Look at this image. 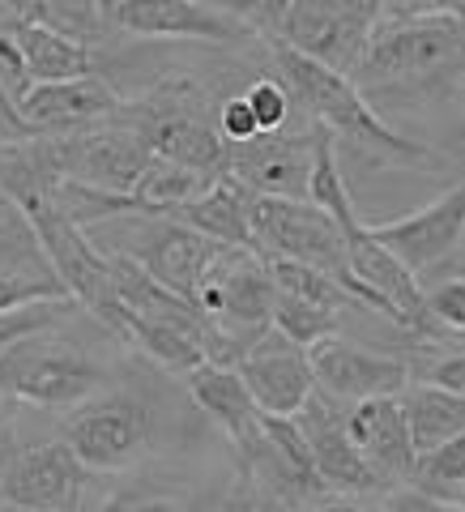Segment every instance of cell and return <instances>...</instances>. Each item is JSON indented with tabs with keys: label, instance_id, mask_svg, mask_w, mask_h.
<instances>
[{
	"label": "cell",
	"instance_id": "cell-29",
	"mask_svg": "<svg viewBox=\"0 0 465 512\" xmlns=\"http://www.w3.org/2000/svg\"><path fill=\"white\" fill-rule=\"evenodd\" d=\"M73 308H77L73 299H52V303H30V308H18V312H0V355H5L13 342L30 338V333L56 329Z\"/></svg>",
	"mask_w": 465,
	"mask_h": 512
},
{
	"label": "cell",
	"instance_id": "cell-31",
	"mask_svg": "<svg viewBox=\"0 0 465 512\" xmlns=\"http://www.w3.org/2000/svg\"><path fill=\"white\" fill-rule=\"evenodd\" d=\"M201 5L218 9L222 18H231L239 26H248L252 35H269L278 39V26H282V13L291 0H201Z\"/></svg>",
	"mask_w": 465,
	"mask_h": 512
},
{
	"label": "cell",
	"instance_id": "cell-9",
	"mask_svg": "<svg viewBox=\"0 0 465 512\" xmlns=\"http://www.w3.org/2000/svg\"><path fill=\"white\" fill-rule=\"evenodd\" d=\"M64 440L90 474H124L150 453V410L128 393H99L69 410Z\"/></svg>",
	"mask_w": 465,
	"mask_h": 512
},
{
	"label": "cell",
	"instance_id": "cell-3",
	"mask_svg": "<svg viewBox=\"0 0 465 512\" xmlns=\"http://www.w3.org/2000/svg\"><path fill=\"white\" fill-rule=\"evenodd\" d=\"M107 372L86 346L56 338L52 329L30 333L0 355V402H26L39 410H77L94 402Z\"/></svg>",
	"mask_w": 465,
	"mask_h": 512
},
{
	"label": "cell",
	"instance_id": "cell-35",
	"mask_svg": "<svg viewBox=\"0 0 465 512\" xmlns=\"http://www.w3.org/2000/svg\"><path fill=\"white\" fill-rule=\"evenodd\" d=\"M99 512H192L184 500L175 495H158V491H124V495H111V500Z\"/></svg>",
	"mask_w": 465,
	"mask_h": 512
},
{
	"label": "cell",
	"instance_id": "cell-14",
	"mask_svg": "<svg viewBox=\"0 0 465 512\" xmlns=\"http://www.w3.org/2000/svg\"><path fill=\"white\" fill-rule=\"evenodd\" d=\"M308 355H312L316 389L333 397L338 406H359V402H372V397H397L410 384V367L402 359L367 350L359 342H346L342 333L316 342Z\"/></svg>",
	"mask_w": 465,
	"mask_h": 512
},
{
	"label": "cell",
	"instance_id": "cell-19",
	"mask_svg": "<svg viewBox=\"0 0 465 512\" xmlns=\"http://www.w3.org/2000/svg\"><path fill=\"white\" fill-rule=\"evenodd\" d=\"M346 427H350V440L359 444V453L367 457V466L380 474V483H410L419 453H414V440H410L402 393L350 406Z\"/></svg>",
	"mask_w": 465,
	"mask_h": 512
},
{
	"label": "cell",
	"instance_id": "cell-6",
	"mask_svg": "<svg viewBox=\"0 0 465 512\" xmlns=\"http://www.w3.org/2000/svg\"><path fill=\"white\" fill-rule=\"evenodd\" d=\"M124 116L133 120L150 146L167 163L192 167L201 175H227L231 167V141L218 133V116L210 124L205 116V94L192 82H167L141 103H124Z\"/></svg>",
	"mask_w": 465,
	"mask_h": 512
},
{
	"label": "cell",
	"instance_id": "cell-5",
	"mask_svg": "<svg viewBox=\"0 0 465 512\" xmlns=\"http://www.w3.org/2000/svg\"><path fill=\"white\" fill-rule=\"evenodd\" d=\"M465 60V22L457 13L414 22H380L367 39V52L355 69L359 90H397L431 82Z\"/></svg>",
	"mask_w": 465,
	"mask_h": 512
},
{
	"label": "cell",
	"instance_id": "cell-26",
	"mask_svg": "<svg viewBox=\"0 0 465 512\" xmlns=\"http://www.w3.org/2000/svg\"><path fill=\"white\" fill-rule=\"evenodd\" d=\"M222 180V175H218ZM214 184V175H201L192 167H180V163H167V158H154L150 171L141 175V184L133 188L137 205L146 214H180L188 201H197L205 188Z\"/></svg>",
	"mask_w": 465,
	"mask_h": 512
},
{
	"label": "cell",
	"instance_id": "cell-22",
	"mask_svg": "<svg viewBox=\"0 0 465 512\" xmlns=\"http://www.w3.org/2000/svg\"><path fill=\"white\" fill-rule=\"evenodd\" d=\"M402 406H406L410 440H414V453L419 457L436 453L440 444L457 440L465 431V397L440 389V384L410 380L406 393H402Z\"/></svg>",
	"mask_w": 465,
	"mask_h": 512
},
{
	"label": "cell",
	"instance_id": "cell-20",
	"mask_svg": "<svg viewBox=\"0 0 465 512\" xmlns=\"http://www.w3.org/2000/svg\"><path fill=\"white\" fill-rule=\"evenodd\" d=\"M184 384H188L192 402H197L222 431H227V440L239 448V453L256 444L265 414H261V406H256V397L248 393V384H244V376H239V367L201 363L197 372L184 376Z\"/></svg>",
	"mask_w": 465,
	"mask_h": 512
},
{
	"label": "cell",
	"instance_id": "cell-42",
	"mask_svg": "<svg viewBox=\"0 0 465 512\" xmlns=\"http://www.w3.org/2000/svg\"><path fill=\"white\" fill-rule=\"evenodd\" d=\"M261 512H303V504L278 500V495H261Z\"/></svg>",
	"mask_w": 465,
	"mask_h": 512
},
{
	"label": "cell",
	"instance_id": "cell-16",
	"mask_svg": "<svg viewBox=\"0 0 465 512\" xmlns=\"http://www.w3.org/2000/svg\"><path fill=\"white\" fill-rule=\"evenodd\" d=\"M235 367H239V376H244L248 393L256 397V406H261V414L295 419V414L316 397L312 355L278 329H269L265 338H256L248 346V355Z\"/></svg>",
	"mask_w": 465,
	"mask_h": 512
},
{
	"label": "cell",
	"instance_id": "cell-40",
	"mask_svg": "<svg viewBox=\"0 0 465 512\" xmlns=\"http://www.w3.org/2000/svg\"><path fill=\"white\" fill-rule=\"evenodd\" d=\"M210 512H261V495H244V491H235L231 500H222L218 508Z\"/></svg>",
	"mask_w": 465,
	"mask_h": 512
},
{
	"label": "cell",
	"instance_id": "cell-1",
	"mask_svg": "<svg viewBox=\"0 0 465 512\" xmlns=\"http://www.w3.org/2000/svg\"><path fill=\"white\" fill-rule=\"evenodd\" d=\"M274 69L286 82V90H291L295 107L308 111L312 124L329 128L338 141H350V146L363 150L367 158H380V163H410V167L436 163V154H431L423 141L393 133V128L376 116V107L367 103L363 90L355 86V77L329 69V64H320V60L299 56L282 43H274Z\"/></svg>",
	"mask_w": 465,
	"mask_h": 512
},
{
	"label": "cell",
	"instance_id": "cell-12",
	"mask_svg": "<svg viewBox=\"0 0 465 512\" xmlns=\"http://www.w3.org/2000/svg\"><path fill=\"white\" fill-rule=\"evenodd\" d=\"M367 231L402 265H410L414 274H427V269L444 265L465 244V175L457 184H448L436 201H427L423 210L393 218V222H376Z\"/></svg>",
	"mask_w": 465,
	"mask_h": 512
},
{
	"label": "cell",
	"instance_id": "cell-13",
	"mask_svg": "<svg viewBox=\"0 0 465 512\" xmlns=\"http://www.w3.org/2000/svg\"><path fill=\"white\" fill-rule=\"evenodd\" d=\"M346 410L350 406H338L333 397H325L316 389V397L295 414V419L303 427V436H308L320 491H325V495H372L384 483H380V474L367 466V457L359 453V444L350 440Z\"/></svg>",
	"mask_w": 465,
	"mask_h": 512
},
{
	"label": "cell",
	"instance_id": "cell-24",
	"mask_svg": "<svg viewBox=\"0 0 465 512\" xmlns=\"http://www.w3.org/2000/svg\"><path fill=\"white\" fill-rule=\"evenodd\" d=\"M0 5H5V18L47 26L82 47H94L111 26L107 0H0Z\"/></svg>",
	"mask_w": 465,
	"mask_h": 512
},
{
	"label": "cell",
	"instance_id": "cell-37",
	"mask_svg": "<svg viewBox=\"0 0 465 512\" xmlns=\"http://www.w3.org/2000/svg\"><path fill=\"white\" fill-rule=\"evenodd\" d=\"M423 380H427V384H440V389L465 397V350H461V355H444V359H436V363L427 367V376H423Z\"/></svg>",
	"mask_w": 465,
	"mask_h": 512
},
{
	"label": "cell",
	"instance_id": "cell-10",
	"mask_svg": "<svg viewBox=\"0 0 465 512\" xmlns=\"http://www.w3.org/2000/svg\"><path fill=\"white\" fill-rule=\"evenodd\" d=\"M90 470L69 448V440H47L13 453L0 474V504L9 512H82Z\"/></svg>",
	"mask_w": 465,
	"mask_h": 512
},
{
	"label": "cell",
	"instance_id": "cell-43",
	"mask_svg": "<svg viewBox=\"0 0 465 512\" xmlns=\"http://www.w3.org/2000/svg\"><path fill=\"white\" fill-rule=\"evenodd\" d=\"M13 214H18V210H13V205H9V197H5V192H0V227H5V222H9Z\"/></svg>",
	"mask_w": 465,
	"mask_h": 512
},
{
	"label": "cell",
	"instance_id": "cell-36",
	"mask_svg": "<svg viewBox=\"0 0 465 512\" xmlns=\"http://www.w3.org/2000/svg\"><path fill=\"white\" fill-rule=\"evenodd\" d=\"M457 13V0H384L380 22H414V18H440Z\"/></svg>",
	"mask_w": 465,
	"mask_h": 512
},
{
	"label": "cell",
	"instance_id": "cell-32",
	"mask_svg": "<svg viewBox=\"0 0 465 512\" xmlns=\"http://www.w3.org/2000/svg\"><path fill=\"white\" fill-rule=\"evenodd\" d=\"M35 90V77H30V64L22 56V47L18 39L9 35L5 26H0V94L13 103V107H22V99Z\"/></svg>",
	"mask_w": 465,
	"mask_h": 512
},
{
	"label": "cell",
	"instance_id": "cell-2",
	"mask_svg": "<svg viewBox=\"0 0 465 512\" xmlns=\"http://www.w3.org/2000/svg\"><path fill=\"white\" fill-rule=\"evenodd\" d=\"M274 303H278V286L269 278V261L261 252L218 248L197 291V308L214 320L218 333L214 363L235 367L244 359L248 346L274 329Z\"/></svg>",
	"mask_w": 465,
	"mask_h": 512
},
{
	"label": "cell",
	"instance_id": "cell-25",
	"mask_svg": "<svg viewBox=\"0 0 465 512\" xmlns=\"http://www.w3.org/2000/svg\"><path fill=\"white\" fill-rule=\"evenodd\" d=\"M308 201L320 205L338 227L350 235L355 227H363L359 214H355V201H350V188H346V175L338 167V137L329 128L316 124V158H312V180H308Z\"/></svg>",
	"mask_w": 465,
	"mask_h": 512
},
{
	"label": "cell",
	"instance_id": "cell-18",
	"mask_svg": "<svg viewBox=\"0 0 465 512\" xmlns=\"http://www.w3.org/2000/svg\"><path fill=\"white\" fill-rule=\"evenodd\" d=\"M22 120L35 137H69L82 128L107 124L124 111V99L103 77H73V82H39L22 99Z\"/></svg>",
	"mask_w": 465,
	"mask_h": 512
},
{
	"label": "cell",
	"instance_id": "cell-28",
	"mask_svg": "<svg viewBox=\"0 0 465 512\" xmlns=\"http://www.w3.org/2000/svg\"><path fill=\"white\" fill-rule=\"evenodd\" d=\"M410 483L431 491V495H440V500L461 504V495H465V431H461L457 440L440 444L436 453L419 457V466H414Z\"/></svg>",
	"mask_w": 465,
	"mask_h": 512
},
{
	"label": "cell",
	"instance_id": "cell-27",
	"mask_svg": "<svg viewBox=\"0 0 465 512\" xmlns=\"http://www.w3.org/2000/svg\"><path fill=\"white\" fill-rule=\"evenodd\" d=\"M274 329L286 333V338H291L295 346L312 350L316 342L338 338L342 312L316 308V303H308V299H295V295H282V291H278V303H274Z\"/></svg>",
	"mask_w": 465,
	"mask_h": 512
},
{
	"label": "cell",
	"instance_id": "cell-41",
	"mask_svg": "<svg viewBox=\"0 0 465 512\" xmlns=\"http://www.w3.org/2000/svg\"><path fill=\"white\" fill-rule=\"evenodd\" d=\"M9 461H13V453H9V414H5V406H0V474L9 470Z\"/></svg>",
	"mask_w": 465,
	"mask_h": 512
},
{
	"label": "cell",
	"instance_id": "cell-39",
	"mask_svg": "<svg viewBox=\"0 0 465 512\" xmlns=\"http://www.w3.org/2000/svg\"><path fill=\"white\" fill-rule=\"evenodd\" d=\"M312 512H380L367 504V495H320Z\"/></svg>",
	"mask_w": 465,
	"mask_h": 512
},
{
	"label": "cell",
	"instance_id": "cell-34",
	"mask_svg": "<svg viewBox=\"0 0 465 512\" xmlns=\"http://www.w3.org/2000/svg\"><path fill=\"white\" fill-rule=\"evenodd\" d=\"M218 133L231 141V146H244V141L261 137V124H256V111L248 103V94H235L218 107Z\"/></svg>",
	"mask_w": 465,
	"mask_h": 512
},
{
	"label": "cell",
	"instance_id": "cell-11",
	"mask_svg": "<svg viewBox=\"0 0 465 512\" xmlns=\"http://www.w3.org/2000/svg\"><path fill=\"white\" fill-rule=\"evenodd\" d=\"M372 30L376 26L367 22L355 5H346V0H291L282 13L274 43L350 77L367 52Z\"/></svg>",
	"mask_w": 465,
	"mask_h": 512
},
{
	"label": "cell",
	"instance_id": "cell-21",
	"mask_svg": "<svg viewBox=\"0 0 465 512\" xmlns=\"http://www.w3.org/2000/svg\"><path fill=\"white\" fill-rule=\"evenodd\" d=\"M175 218H184L192 231H201L205 239H214L222 248H252V192L235 180V175H222L210 188L201 192L197 201H188Z\"/></svg>",
	"mask_w": 465,
	"mask_h": 512
},
{
	"label": "cell",
	"instance_id": "cell-15",
	"mask_svg": "<svg viewBox=\"0 0 465 512\" xmlns=\"http://www.w3.org/2000/svg\"><path fill=\"white\" fill-rule=\"evenodd\" d=\"M312 158H316V124H308L303 133H261L231 146V167L252 197H291L308 201V180H312Z\"/></svg>",
	"mask_w": 465,
	"mask_h": 512
},
{
	"label": "cell",
	"instance_id": "cell-38",
	"mask_svg": "<svg viewBox=\"0 0 465 512\" xmlns=\"http://www.w3.org/2000/svg\"><path fill=\"white\" fill-rule=\"evenodd\" d=\"M26 137H35L26 128V120H22V111L13 107L5 94H0V141H26Z\"/></svg>",
	"mask_w": 465,
	"mask_h": 512
},
{
	"label": "cell",
	"instance_id": "cell-23",
	"mask_svg": "<svg viewBox=\"0 0 465 512\" xmlns=\"http://www.w3.org/2000/svg\"><path fill=\"white\" fill-rule=\"evenodd\" d=\"M0 26L18 39L22 56L30 64V77H35V86L39 82H73V77H90L94 73L90 47L64 39V35H56V30H47V26L22 22V18H5Z\"/></svg>",
	"mask_w": 465,
	"mask_h": 512
},
{
	"label": "cell",
	"instance_id": "cell-30",
	"mask_svg": "<svg viewBox=\"0 0 465 512\" xmlns=\"http://www.w3.org/2000/svg\"><path fill=\"white\" fill-rule=\"evenodd\" d=\"M244 94H248V103L256 111L261 133H282L286 120H291V111H295V99H291V90H286L282 77H256Z\"/></svg>",
	"mask_w": 465,
	"mask_h": 512
},
{
	"label": "cell",
	"instance_id": "cell-33",
	"mask_svg": "<svg viewBox=\"0 0 465 512\" xmlns=\"http://www.w3.org/2000/svg\"><path fill=\"white\" fill-rule=\"evenodd\" d=\"M431 325L444 333H465V278H448L427 291Z\"/></svg>",
	"mask_w": 465,
	"mask_h": 512
},
{
	"label": "cell",
	"instance_id": "cell-4",
	"mask_svg": "<svg viewBox=\"0 0 465 512\" xmlns=\"http://www.w3.org/2000/svg\"><path fill=\"white\" fill-rule=\"evenodd\" d=\"M103 252H120L146 269L150 278L171 286L175 295H184L197 303V291L205 282V269L214 265V256L222 244L205 239L201 231H192L184 218L175 214H128L111 218L86 231Z\"/></svg>",
	"mask_w": 465,
	"mask_h": 512
},
{
	"label": "cell",
	"instance_id": "cell-7",
	"mask_svg": "<svg viewBox=\"0 0 465 512\" xmlns=\"http://www.w3.org/2000/svg\"><path fill=\"white\" fill-rule=\"evenodd\" d=\"M47 150L56 158L60 180L86 184L99 192H116V197H133V188L141 184V175L154 163V146L120 111L116 120L82 128L69 137H47Z\"/></svg>",
	"mask_w": 465,
	"mask_h": 512
},
{
	"label": "cell",
	"instance_id": "cell-17",
	"mask_svg": "<svg viewBox=\"0 0 465 512\" xmlns=\"http://www.w3.org/2000/svg\"><path fill=\"white\" fill-rule=\"evenodd\" d=\"M107 22L137 39H175V43H244L248 26L222 18L201 0H107Z\"/></svg>",
	"mask_w": 465,
	"mask_h": 512
},
{
	"label": "cell",
	"instance_id": "cell-8",
	"mask_svg": "<svg viewBox=\"0 0 465 512\" xmlns=\"http://www.w3.org/2000/svg\"><path fill=\"white\" fill-rule=\"evenodd\" d=\"M252 239L261 256L316 265L350 291L346 231L320 205L291 201V197H252Z\"/></svg>",
	"mask_w": 465,
	"mask_h": 512
}]
</instances>
